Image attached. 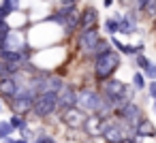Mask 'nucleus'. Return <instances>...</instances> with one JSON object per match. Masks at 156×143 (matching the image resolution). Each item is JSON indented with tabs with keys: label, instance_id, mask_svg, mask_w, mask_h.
<instances>
[{
	"label": "nucleus",
	"instance_id": "8",
	"mask_svg": "<svg viewBox=\"0 0 156 143\" xmlns=\"http://www.w3.org/2000/svg\"><path fill=\"white\" fill-rule=\"evenodd\" d=\"M120 122H124V124H128V126H135L137 128V124L145 117V113H143V109H141V105L139 103H135V100H130L118 115H115Z\"/></svg>",
	"mask_w": 156,
	"mask_h": 143
},
{
	"label": "nucleus",
	"instance_id": "31",
	"mask_svg": "<svg viewBox=\"0 0 156 143\" xmlns=\"http://www.w3.org/2000/svg\"><path fill=\"white\" fill-rule=\"evenodd\" d=\"M154 30H156V19H154Z\"/></svg>",
	"mask_w": 156,
	"mask_h": 143
},
{
	"label": "nucleus",
	"instance_id": "2",
	"mask_svg": "<svg viewBox=\"0 0 156 143\" xmlns=\"http://www.w3.org/2000/svg\"><path fill=\"white\" fill-rule=\"evenodd\" d=\"M37 96H39V92H37L34 88H30V83H26V88L9 103V107H11V111L17 113V115H30V113L34 111Z\"/></svg>",
	"mask_w": 156,
	"mask_h": 143
},
{
	"label": "nucleus",
	"instance_id": "1",
	"mask_svg": "<svg viewBox=\"0 0 156 143\" xmlns=\"http://www.w3.org/2000/svg\"><path fill=\"white\" fill-rule=\"evenodd\" d=\"M122 66V54L120 51H111V54H105V56H98L92 60V73H94V79L98 83L111 79L115 75V71Z\"/></svg>",
	"mask_w": 156,
	"mask_h": 143
},
{
	"label": "nucleus",
	"instance_id": "30",
	"mask_svg": "<svg viewBox=\"0 0 156 143\" xmlns=\"http://www.w3.org/2000/svg\"><path fill=\"white\" fill-rule=\"evenodd\" d=\"M154 113H156V103H154Z\"/></svg>",
	"mask_w": 156,
	"mask_h": 143
},
{
	"label": "nucleus",
	"instance_id": "26",
	"mask_svg": "<svg viewBox=\"0 0 156 143\" xmlns=\"http://www.w3.org/2000/svg\"><path fill=\"white\" fill-rule=\"evenodd\" d=\"M122 143H139V139H124Z\"/></svg>",
	"mask_w": 156,
	"mask_h": 143
},
{
	"label": "nucleus",
	"instance_id": "18",
	"mask_svg": "<svg viewBox=\"0 0 156 143\" xmlns=\"http://www.w3.org/2000/svg\"><path fill=\"white\" fill-rule=\"evenodd\" d=\"M103 28H105V32H107L109 37H115V34L120 32V26H118V19H115V17H107L105 24H103Z\"/></svg>",
	"mask_w": 156,
	"mask_h": 143
},
{
	"label": "nucleus",
	"instance_id": "13",
	"mask_svg": "<svg viewBox=\"0 0 156 143\" xmlns=\"http://www.w3.org/2000/svg\"><path fill=\"white\" fill-rule=\"evenodd\" d=\"M98 26V11L94 7H86L79 15V30H90Z\"/></svg>",
	"mask_w": 156,
	"mask_h": 143
},
{
	"label": "nucleus",
	"instance_id": "24",
	"mask_svg": "<svg viewBox=\"0 0 156 143\" xmlns=\"http://www.w3.org/2000/svg\"><path fill=\"white\" fill-rule=\"evenodd\" d=\"M20 134H22L20 139H28V141H30V137H32V130H30V126L22 128V130H20Z\"/></svg>",
	"mask_w": 156,
	"mask_h": 143
},
{
	"label": "nucleus",
	"instance_id": "7",
	"mask_svg": "<svg viewBox=\"0 0 156 143\" xmlns=\"http://www.w3.org/2000/svg\"><path fill=\"white\" fill-rule=\"evenodd\" d=\"M88 117H90L88 111H83L81 107H73V109H66L60 113V122L71 130H83Z\"/></svg>",
	"mask_w": 156,
	"mask_h": 143
},
{
	"label": "nucleus",
	"instance_id": "20",
	"mask_svg": "<svg viewBox=\"0 0 156 143\" xmlns=\"http://www.w3.org/2000/svg\"><path fill=\"white\" fill-rule=\"evenodd\" d=\"M9 122H11V126H13L15 130H22V128H26V126H28V120H26V115H17V113H13Z\"/></svg>",
	"mask_w": 156,
	"mask_h": 143
},
{
	"label": "nucleus",
	"instance_id": "14",
	"mask_svg": "<svg viewBox=\"0 0 156 143\" xmlns=\"http://www.w3.org/2000/svg\"><path fill=\"white\" fill-rule=\"evenodd\" d=\"M137 139H156V126L150 117H143L137 124Z\"/></svg>",
	"mask_w": 156,
	"mask_h": 143
},
{
	"label": "nucleus",
	"instance_id": "6",
	"mask_svg": "<svg viewBox=\"0 0 156 143\" xmlns=\"http://www.w3.org/2000/svg\"><path fill=\"white\" fill-rule=\"evenodd\" d=\"M26 79H24V73L22 75H15V77H2L0 79V98H5L7 103H11L24 88H26Z\"/></svg>",
	"mask_w": 156,
	"mask_h": 143
},
{
	"label": "nucleus",
	"instance_id": "5",
	"mask_svg": "<svg viewBox=\"0 0 156 143\" xmlns=\"http://www.w3.org/2000/svg\"><path fill=\"white\" fill-rule=\"evenodd\" d=\"M98 90L107 98H130V100H133V94L137 92L133 85H128V83H124L120 79H113V77L103 81V83H98Z\"/></svg>",
	"mask_w": 156,
	"mask_h": 143
},
{
	"label": "nucleus",
	"instance_id": "4",
	"mask_svg": "<svg viewBox=\"0 0 156 143\" xmlns=\"http://www.w3.org/2000/svg\"><path fill=\"white\" fill-rule=\"evenodd\" d=\"M98 41H101L98 26L96 28H90V30H79V34H77V49H79V54L83 58L94 60V51H96Z\"/></svg>",
	"mask_w": 156,
	"mask_h": 143
},
{
	"label": "nucleus",
	"instance_id": "12",
	"mask_svg": "<svg viewBox=\"0 0 156 143\" xmlns=\"http://www.w3.org/2000/svg\"><path fill=\"white\" fill-rule=\"evenodd\" d=\"M118 26H120V34H135L137 32V15L135 11H128L126 15H115Z\"/></svg>",
	"mask_w": 156,
	"mask_h": 143
},
{
	"label": "nucleus",
	"instance_id": "29",
	"mask_svg": "<svg viewBox=\"0 0 156 143\" xmlns=\"http://www.w3.org/2000/svg\"><path fill=\"white\" fill-rule=\"evenodd\" d=\"M92 143H105V141H96V139H94V141H92Z\"/></svg>",
	"mask_w": 156,
	"mask_h": 143
},
{
	"label": "nucleus",
	"instance_id": "28",
	"mask_svg": "<svg viewBox=\"0 0 156 143\" xmlns=\"http://www.w3.org/2000/svg\"><path fill=\"white\" fill-rule=\"evenodd\" d=\"M103 2H105V7H111V5H113V0H103Z\"/></svg>",
	"mask_w": 156,
	"mask_h": 143
},
{
	"label": "nucleus",
	"instance_id": "17",
	"mask_svg": "<svg viewBox=\"0 0 156 143\" xmlns=\"http://www.w3.org/2000/svg\"><path fill=\"white\" fill-rule=\"evenodd\" d=\"M145 79H147V77H145L141 71H135V73H133V88H135L137 92L145 90V88L150 85V83H145Z\"/></svg>",
	"mask_w": 156,
	"mask_h": 143
},
{
	"label": "nucleus",
	"instance_id": "23",
	"mask_svg": "<svg viewBox=\"0 0 156 143\" xmlns=\"http://www.w3.org/2000/svg\"><path fill=\"white\" fill-rule=\"evenodd\" d=\"M147 92H150V98L156 103V81H150V85H147Z\"/></svg>",
	"mask_w": 156,
	"mask_h": 143
},
{
	"label": "nucleus",
	"instance_id": "27",
	"mask_svg": "<svg viewBox=\"0 0 156 143\" xmlns=\"http://www.w3.org/2000/svg\"><path fill=\"white\" fill-rule=\"evenodd\" d=\"M15 143H30L28 139H15Z\"/></svg>",
	"mask_w": 156,
	"mask_h": 143
},
{
	"label": "nucleus",
	"instance_id": "11",
	"mask_svg": "<svg viewBox=\"0 0 156 143\" xmlns=\"http://www.w3.org/2000/svg\"><path fill=\"white\" fill-rule=\"evenodd\" d=\"M58 103H60V111H58V113H62V111H66V109L77 107V105H79V90H75V85L66 83V85H64V90L58 94Z\"/></svg>",
	"mask_w": 156,
	"mask_h": 143
},
{
	"label": "nucleus",
	"instance_id": "19",
	"mask_svg": "<svg viewBox=\"0 0 156 143\" xmlns=\"http://www.w3.org/2000/svg\"><path fill=\"white\" fill-rule=\"evenodd\" d=\"M13 126H11V122L9 120H0V141H7L11 134H13Z\"/></svg>",
	"mask_w": 156,
	"mask_h": 143
},
{
	"label": "nucleus",
	"instance_id": "10",
	"mask_svg": "<svg viewBox=\"0 0 156 143\" xmlns=\"http://www.w3.org/2000/svg\"><path fill=\"white\" fill-rule=\"evenodd\" d=\"M109 120L111 117H103V115H90L88 117V122H86V126H83V132L94 141V139H98V137H103V130H105V126L109 124Z\"/></svg>",
	"mask_w": 156,
	"mask_h": 143
},
{
	"label": "nucleus",
	"instance_id": "21",
	"mask_svg": "<svg viewBox=\"0 0 156 143\" xmlns=\"http://www.w3.org/2000/svg\"><path fill=\"white\" fill-rule=\"evenodd\" d=\"M2 7L9 11V13H15L20 9V0H2Z\"/></svg>",
	"mask_w": 156,
	"mask_h": 143
},
{
	"label": "nucleus",
	"instance_id": "22",
	"mask_svg": "<svg viewBox=\"0 0 156 143\" xmlns=\"http://www.w3.org/2000/svg\"><path fill=\"white\" fill-rule=\"evenodd\" d=\"M34 143H58L51 134H39L37 139H34Z\"/></svg>",
	"mask_w": 156,
	"mask_h": 143
},
{
	"label": "nucleus",
	"instance_id": "3",
	"mask_svg": "<svg viewBox=\"0 0 156 143\" xmlns=\"http://www.w3.org/2000/svg\"><path fill=\"white\" fill-rule=\"evenodd\" d=\"M60 111V103H58V94L56 92H43L37 96V103H34V111L32 115L39 117V120H49L54 113Z\"/></svg>",
	"mask_w": 156,
	"mask_h": 143
},
{
	"label": "nucleus",
	"instance_id": "32",
	"mask_svg": "<svg viewBox=\"0 0 156 143\" xmlns=\"http://www.w3.org/2000/svg\"><path fill=\"white\" fill-rule=\"evenodd\" d=\"M0 111H2V103H0Z\"/></svg>",
	"mask_w": 156,
	"mask_h": 143
},
{
	"label": "nucleus",
	"instance_id": "16",
	"mask_svg": "<svg viewBox=\"0 0 156 143\" xmlns=\"http://www.w3.org/2000/svg\"><path fill=\"white\" fill-rule=\"evenodd\" d=\"M111 51H115V49H113V45H111V41H107V39H101V41H98V45H96L94 58H98V56H105V54H111Z\"/></svg>",
	"mask_w": 156,
	"mask_h": 143
},
{
	"label": "nucleus",
	"instance_id": "25",
	"mask_svg": "<svg viewBox=\"0 0 156 143\" xmlns=\"http://www.w3.org/2000/svg\"><path fill=\"white\" fill-rule=\"evenodd\" d=\"M77 5V0H62L60 2V7H75Z\"/></svg>",
	"mask_w": 156,
	"mask_h": 143
},
{
	"label": "nucleus",
	"instance_id": "9",
	"mask_svg": "<svg viewBox=\"0 0 156 143\" xmlns=\"http://www.w3.org/2000/svg\"><path fill=\"white\" fill-rule=\"evenodd\" d=\"M124 139H128V137H126V130H124L122 122L120 120H109V124L103 130L101 141H105V143H122Z\"/></svg>",
	"mask_w": 156,
	"mask_h": 143
},
{
	"label": "nucleus",
	"instance_id": "15",
	"mask_svg": "<svg viewBox=\"0 0 156 143\" xmlns=\"http://www.w3.org/2000/svg\"><path fill=\"white\" fill-rule=\"evenodd\" d=\"M15 75H22V66L0 60V79L2 77H15Z\"/></svg>",
	"mask_w": 156,
	"mask_h": 143
}]
</instances>
